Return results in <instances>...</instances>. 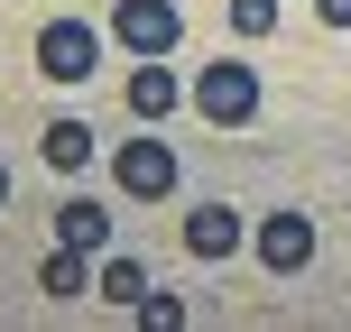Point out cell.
<instances>
[{
	"label": "cell",
	"mask_w": 351,
	"mask_h": 332,
	"mask_svg": "<svg viewBox=\"0 0 351 332\" xmlns=\"http://www.w3.org/2000/svg\"><path fill=\"white\" fill-rule=\"evenodd\" d=\"M194 111H204L213 129H250V120H259V65H250V55L194 65Z\"/></svg>",
	"instance_id": "cell-1"
},
{
	"label": "cell",
	"mask_w": 351,
	"mask_h": 332,
	"mask_svg": "<svg viewBox=\"0 0 351 332\" xmlns=\"http://www.w3.org/2000/svg\"><path fill=\"white\" fill-rule=\"evenodd\" d=\"M111 47L176 55V47H185V10H176V0H111Z\"/></svg>",
	"instance_id": "cell-2"
},
{
	"label": "cell",
	"mask_w": 351,
	"mask_h": 332,
	"mask_svg": "<svg viewBox=\"0 0 351 332\" xmlns=\"http://www.w3.org/2000/svg\"><path fill=\"white\" fill-rule=\"evenodd\" d=\"M93 65H102V28L93 18H47L37 28V74L47 84H84Z\"/></svg>",
	"instance_id": "cell-3"
},
{
	"label": "cell",
	"mask_w": 351,
	"mask_h": 332,
	"mask_svg": "<svg viewBox=\"0 0 351 332\" xmlns=\"http://www.w3.org/2000/svg\"><path fill=\"white\" fill-rule=\"evenodd\" d=\"M111 185H121L130 203H167L176 194V148L167 139H121L111 148Z\"/></svg>",
	"instance_id": "cell-4"
},
{
	"label": "cell",
	"mask_w": 351,
	"mask_h": 332,
	"mask_svg": "<svg viewBox=\"0 0 351 332\" xmlns=\"http://www.w3.org/2000/svg\"><path fill=\"white\" fill-rule=\"evenodd\" d=\"M250 240H259V268H278V277H296V268L315 259V222H305V212H259Z\"/></svg>",
	"instance_id": "cell-5"
},
{
	"label": "cell",
	"mask_w": 351,
	"mask_h": 332,
	"mask_svg": "<svg viewBox=\"0 0 351 332\" xmlns=\"http://www.w3.org/2000/svg\"><path fill=\"white\" fill-rule=\"evenodd\" d=\"M241 240H250V222H241L231 203H194V212H185V259L213 268V259H231Z\"/></svg>",
	"instance_id": "cell-6"
},
{
	"label": "cell",
	"mask_w": 351,
	"mask_h": 332,
	"mask_svg": "<svg viewBox=\"0 0 351 332\" xmlns=\"http://www.w3.org/2000/svg\"><path fill=\"white\" fill-rule=\"evenodd\" d=\"M185 92H194V84L167 65V55H139V74H130V111H139V120H167Z\"/></svg>",
	"instance_id": "cell-7"
},
{
	"label": "cell",
	"mask_w": 351,
	"mask_h": 332,
	"mask_svg": "<svg viewBox=\"0 0 351 332\" xmlns=\"http://www.w3.org/2000/svg\"><path fill=\"white\" fill-rule=\"evenodd\" d=\"M56 240H65V249H93V259H102V249H111V212L93 203V194H74V203H56Z\"/></svg>",
	"instance_id": "cell-8"
},
{
	"label": "cell",
	"mask_w": 351,
	"mask_h": 332,
	"mask_svg": "<svg viewBox=\"0 0 351 332\" xmlns=\"http://www.w3.org/2000/svg\"><path fill=\"white\" fill-rule=\"evenodd\" d=\"M37 286H47V296H93V249H65V240H56L47 259H37Z\"/></svg>",
	"instance_id": "cell-9"
},
{
	"label": "cell",
	"mask_w": 351,
	"mask_h": 332,
	"mask_svg": "<svg viewBox=\"0 0 351 332\" xmlns=\"http://www.w3.org/2000/svg\"><path fill=\"white\" fill-rule=\"evenodd\" d=\"M93 286H102L111 305H130V314H139V296H148V268L130 259V249H102V268H93Z\"/></svg>",
	"instance_id": "cell-10"
},
{
	"label": "cell",
	"mask_w": 351,
	"mask_h": 332,
	"mask_svg": "<svg viewBox=\"0 0 351 332\" xmlns=\"http://www.w3.org/2000/svg\"><path fill=\"white\" fill-rule=\"evenodd\" d=\"M37 157H47V166H93V129L84 120H47V129H37Z\"/></svg>",
	"instance_id": "cell-11"
},
{
	"label": "cell",
	"mask_w": 351,
	"mask_h": 332,
	"mask_svg": "<svg viewBox=\"0 0 351 332\" xmlns=\"http://www.w3.org/2000/svg\"><path fill=\"white\" fill-rule=\"evenodd\" d=\"M139 323L148 332H185V296H158V286H148V296H139Z\"/></svg>",
	"instance_id": "cell-12"
},
{
	"label": "cell",
	"mask_w": 351,
	"mask_h": 332,
	"mask_svg": "<svg viewBox=\"0 0 351 332\" xmlns=\"http://www.w3.org/2000/svg\"><path fill=\"white\" fill-rule=\"evenodd\" d=\"M231 28H241V37H268V28H278V0H231Z\"/></svg>",
	"instance_id": "cell-13"
},
{
	"label": "cell",
	"mask_w": 351,
	"mask_h": 332,
	"mask_svg": "<svg viewBox=\"0 0 351 332\" xmlns=\"http://www.w3.org/2000/svg\"><path fill=\"white\" fill-rule=\"evenodd\" d=\"M315 18L324 28H351V0H315Z\"/></svg>",
	"instance_id": "cell-14"
},
{
	"label": "cell",
	"mask_w": 351,
	"mask_h": 332,
	"mask_svg": "<svg viewBox=\"0 0 351 332\" xmlns=\"http://www.w3.org/2000/svg\"><path fill=\"white\" fill-rule=\"evenodd\" d=\"M0 194H10V166H0Z\"/></svg>",
	"instance_id": "cell-15"
}]
</instances>
